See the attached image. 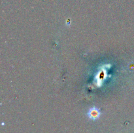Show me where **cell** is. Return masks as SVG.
<instances>
[{
	"label": "cell",
	"instance_id": "1",
	"mask_svg": "<svg viewBox=\"0 0 134 133\" xmlns=\"http://www.w3.org/2000/svg\"><path fill=\"white\" fill-rule=\"evenodd\" d=\"M88 115V117H90L91 119L95 120L99 118V116H100V112H99V111L96 108H90V109L89 110Z\"/></svg>",
	"mask_w": 134,
	"mask_h": 133
}]
</instances>
